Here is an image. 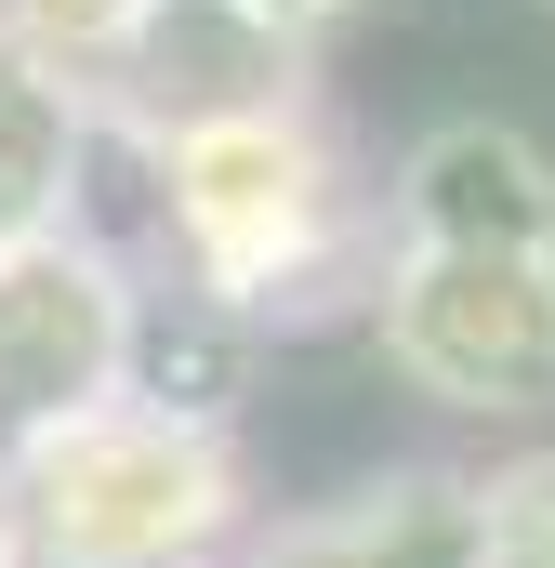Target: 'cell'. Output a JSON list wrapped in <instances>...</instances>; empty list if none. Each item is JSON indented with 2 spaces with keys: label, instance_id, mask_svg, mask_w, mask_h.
Instances as JSON below:
<instances>
[{
  "label": "cell",
  "instance_id": "7",
  "mask_svg": "<svg viewBox=\"0 0 555 568\" xmlns=\"http://www.w3.org/2000/svg\"><path fill=\"white\" fill-rule=\"evenodd\" d=\"M67 172H80V93L53 53H27L0 27V252L67 225Z\"/></svg>",
  "mask_w": 555,
  "mask_h": 568
},
{
  "label": "cell",
  "instance_id": "4",
  "mask_svg": "<svg viewBox=\"0 0 555 568\" xmlns=\"http://www.w3.org/2000/svg\"><path fill=\"white\" fill-rule=\"evenodd\" d=\"M133 384V291L93 239H27L0 252V463L67 436L80 410H107Z\"/></svg>",
  "mask_w": 555,
  "mask_h": 568
},
{
  "label": "cell",
  "instance_id": "6",
  "mask_svg": "<svg viewBox=\"0 0 555 568\" xmlns=\"http://www.w3.org/2000/svg\"><path fill=\"white\" fill-rule=\"evenodd\" d=\"M252 568H490V503L463 476H397V489H357L344 516L278 529Z\"/></svg>",
  "mask_w": 555,
  "mask_h": 568
},
{
  "label": "cell",
  "instance_id": "10",
  "mask_svg": "<svg viewBox=\"0 0 555 568\" xmlns=\"http://www.w3.org/2000/svg\"><path fill=\"white\" fill-rule=\"evenodd\" d=\"M225 13H252L265 40H304V27H331V13H357V0H225Z\"/></svg>",
  "mask_w": 555,
  "mask_h": 568
},
{
  "label": "cell",
  "instance_id": "1",
  "mask_svg": "<svg viewBox=\"0 0 555 568\" xmlns=\"http://www.w3.org/2000/svg\"><path fill=\"white\" fill-rule=\"evenodd\" d=\"M0 516H13V542L40 568H172L239 516V463L185 410L107 397L67 436L0 463Z\"/></svg>",
  "mask_w": 555,
  "mask_h": 568
},
{
  "label": "cell",
  "instance_id": "9",
  "mask_svg": "<svg viewBox=\"0 0 555 568\" xmlns=\"http://www.w3.org/2000/svg\"><path fill=\"white\" fill-rule=\"evenodd\" d=\"M133 13H145V0H13V40H27V53H53V67H67V53H93V67H107V53L133 40Z\"/></svg>",
  "mask_w": 555,
  "mask_h": 568
},
{
  "label": "cell",
  "instance_id": "2",
  "mask_svg": "<svg viewBox=\"0 0 555 568\" xmlns=\"http://www.w3.org/2000/svg\"><path fill=\"white\" fill-rule=\"evenodd\" d=\"M384 357L450 410H555V252H397Z\"/></svg>",
  "mask_w": 555,
  "mask_h": 568
},
{
  "label": "cell",
  "instance_id": "5",
  "mask_svg": "<svg viewBox=\"0 0 555 568\" xmlns=\"http://www.w3.org/2000/svg\"><path fill=\"white\" fill-rule=\"evenodd\" d=\"M397 252H555V172L543 145L450 120L397 172Z\"/></svg>",
  "mask_w": 555,
  "mask_h": 568
},
{
  "label": "cell",
  "instance_id": "8",
  "mask_svg": "<svg viewBox=\"0 0 555 568\" xmlns=\"http://www.w3.org/2000/svg\"><path fill=\"white\" fill-rule=\"evenodd\" d=\"M476 503H490V568H555V449L490 476Z\"/></svg>",
  "mask_w": 555,
  "mask_h": 568
},
{
  "label": "cell",
  "instance_id": "3",
  "mask_svg": "<svg viewBox=\"0 0 555 568\" xmlns=\"http://www.w3.org/2000/svg\"><path fill=\"white\" fill-rule=\"evenodd\" d=\"M172 225H185V265L212 304H265L317 225H331V159L291 106L252 120H212V133H172Z\"/></svg>",
  "mask_w": 555,
  "mask_h": 568
}]
</instances>
